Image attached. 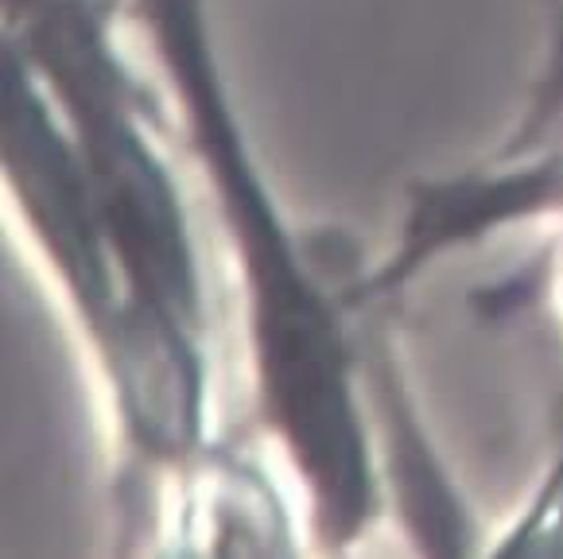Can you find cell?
Returning a JSON list of instances; mask_svg holds the SVG:
<instances>
[{
  "mask_svg": "<svg viewBox=\"0 0 563 559\" xmlns=\"http://www.w3.org/2000/svg\"><path fill=\"white\" fill-rule=\"evenodd\" d=\"M124 20L148 43L175 140L230 253L257 424L303 490L311 544L342 556L373 533L389 497L365 401L362 319L346 304L357 264L339 268L331 245L284 215L230 94L210 0H124Z\"/></svg>",
  "mask_w": 563,
  "mask_h": 559,
  "instance_id": "6da1fadb",
  "label": "cell"
},
{
  "mask_svg": "<svg viewBox=\"0 0 563 559\" xmlns=\"http://www.w3.org/2000/svg\"><path fill=\"white\" fill-rule=\"evenodd\" d=\"M0 190L67 304L113 424V551L179 548L218 451L207 346L159 327L117 253L98 183L27 55L0 28Z\"/></svg>",
  "mask_w": 563,
  "mask_h": 559,
  "instance_id": "7a4b0ae2",
  "label": "cell"
},
{
  "mask_svg": "<svg viewBox=\"0 0 563 559\" xmlns=\"http://www.w3.org/2000/svg\"><path fill=\"white\" fill-rule=\"evenodd\" d=\"M121 20L124 0H0V28L47 86L98 183L141 307L172 335L207 346L199 233L167 156L175 117L124 51Z\"/></svg>",
  "mask_w": 563,
  "mask_h": 559,
  "instance_id": "3957f363",
  "label": "cell"
}]
</instances>
